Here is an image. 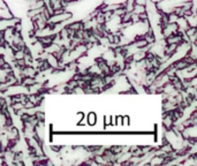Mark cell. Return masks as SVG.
Listing matches in <instances>:
<instances>
[{"mask_svg": "<svg viewBox=\"0 0 197 166\" xmlns=\"http://www.w3.org/2000/svg\"><path fill=\"white\" fill-rule=\"evenodd\" d=\"M96 119H97V117H96L95 113H90V114H89V124H90V125H93V124L96 122Z\"/></svg>", "mask_w": 197, "mask_h": 166, "instance_id": "1", "label": "cell"}]
</instances>
